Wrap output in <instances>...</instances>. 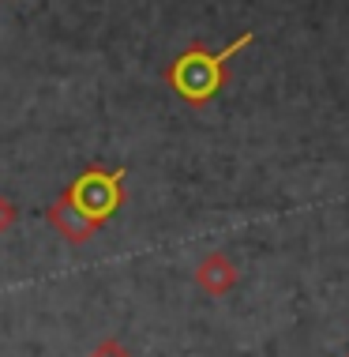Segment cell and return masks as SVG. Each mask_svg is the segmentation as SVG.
Here are the masks:
<instances>
[{
  "label": "cell",
  "mask_w": 349,
  "mask_h": 357,
  "mask_svg": "<svg viewBox=\"0 0 349 357\" xmlns=\"http://www.w3.org/2000/svg\"><path fill=\"white\" fill-rule=\"evenodd\" d=\"M248 42H251V31L240 34L237 42L226 45L222 53L188 50L184 56H177V61H173V68H169L173 91H177L184 102H192V105L210 102V98H215V94L222 91V83H226V61H229V56H237Z\"/></svg>",
  "instance_id": "6da1fadb"
},
{
  "label": "cell",
  "mask_w": 349,
  "mask_h": 357,
  "mask_svg": "<svg viewBox=\"0 0 349 357\" xmlns=\"http://www.w3.org/2000/svg\"><path fill=\"white\" fill-rule=\"evenodd\" d=\"M121 177L124 173H86V177H79V185L72 188V204L91 226H98L116 207V199H121Z\"/></svg>",
  "instance_id": "7a4b0ae2"
}]
</instances>
